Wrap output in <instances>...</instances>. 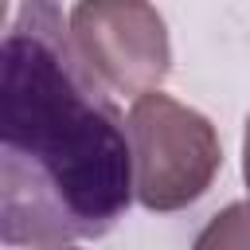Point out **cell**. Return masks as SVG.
I'll list each match as a JSON object with an SVG mask.
<instances>
[{
	"mask_svg": "<svg viewBox=\"0 0 250 250\" xmlns=\"http://www.w3.org/2000/svg\"><path fill=\"white\" fill-rule=\"evenodd\" d=\"M55 0H23L0 47V238H102L133 203V141Z\"/></svg>",
	"mask_w": 250,
	"mask_h": 250,
	"instance_id": "1",
	"label": "cell"
},
{
	"mask_svg": "<svg viewBox=\"0 0 250 250\" xmlns=\"http://www.w3.org/2000/svg\"><path fill=\"white\" fill-rule=\"evenodd\" d=\"M242 180L250 191V117H246V133H242Z\"/></svg>",
	"mask_w": 250,
	"mask_h": 250,
	"instance_id": "5",
	"label": "cell"
},
{
	"mask_svg": "<svg viewBox=\"0 0 250 250\" xmlns=\"http://www.w3.org/2000/svg\"><path fill=\"white\" fill-rule=\"evenodd\" d=\"M129 141L133 184L145 211L168 215L191 207L223 168V145L215 125L199 109L160 90L133 98Z\"/></svg>",
	"mask_w": 250,
	"mask_h": 250,
	"instance_id": "2",
	"label": "cell"
},
{
	"mask_svg": "<svg viewBox=\"0 0 250 250\" xmlns=\"http://www.w3.org/2000/svg\"><path fill=\"white\" fill-rule=\"evenodd\" d=\"M199 250H211V246H238V250H250V199L246 203H230L223 215L211 219V227L195 238Z\"/></svg>",
	"mask_w": 250,
	"mask_h": 250,
	"instance_id": "4",
	"label": "cell"
},
{
	"mask_svg": "<svg viewBox=\"0 0 250 250\" xmlns=\"http://www.w3.org/2000/svg\"><path fill=\"white\" fill-rule=\"evenodd\" d=\"M66 27L82 62L121 98L160 90L172 70V39L152 0H74Z\"/></svg>",
	"mask_w": 250,
	"mask_h": 250,
	"instance_id": "3",
	"label": "cell"
}]
</instances>
